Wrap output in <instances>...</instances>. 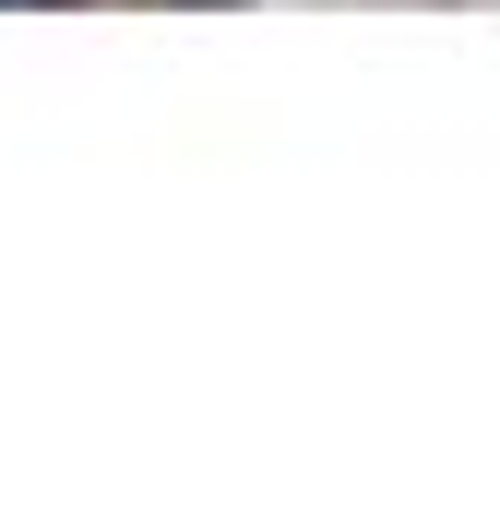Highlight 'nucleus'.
<instances>
[{
	"mask_svg": "<svg viewBox=\"0 0 500 512\" xmlns=\"http://www.w3.org/2000/svg\"><path fill=\"white\" fill-rule=\"evenodd\" d=\"M0 12H60V0H0Z\"/></svg>",
	"mask_w": 500,
	"mask_h": 512,
	"instance_id": "1",
	"label": "nucleus"
}]
</instances>
